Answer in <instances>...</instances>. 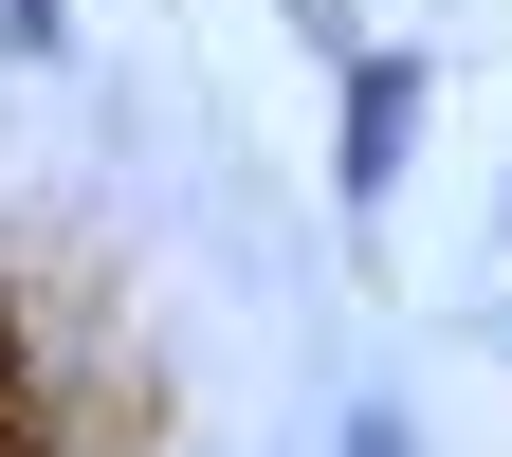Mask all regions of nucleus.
Instances as JSON below:
<instances>
[{
  "mask_svg": "<svg viewBox=\"0 0 512 457\" xmlns=\"http://www.w3.org/2000/svg\"><path fill=\"white\" fill-rule=\"evenodd\" d=\"M421 128H439V55L421 37H348L330 55V202L348 220H384L421 183Z\"/></svg>",
  "mask_w": 512,
  "mask_h": 457,
  "instance_id": "1",
  "label": "nucleus"
},
{
  "mask_svg": "<svg viewBox=\"0 0 512 457\" xmlns=\"http://www.w3.org/2000/svg\"><path fill=\"white\" fill-rule=\"evenodd\" d=\"M330 457H421V403H403V384H348V403H330Z\"/></svg>",
  "mask_w": 512,
  "mask_h": 457,
  "instance_id": "2",
  "label": "nucleus"
},
{
  "mask_svg": "<svg viewBox=\"0 0 512 457\" xmlns=\"http://www.w3.org/2000/svg\"><path fill=\"white\" fill-rule=\"evenodd\" d=\"M275 19H293V37H311V74H330V55H348V37H366V0H275Z\"/></svg>",
  "mask_w": 512,
  "mask_h": 457,
  "instance_id": "3",
  "label": "nucleus"
},
{
  "mask_svg": "<svg viewBox=\"0 0 512 457\" xmlns=\"http://www.w3.org/2000/svg\"><path fill=\"white\" fill-rule=\"evenodd\" d=\"M0 55H74V0H0Z\"/></svg>",
  "mask_w": 512,
  "mask_h": 457,
  "instance_id": "4",
  "label": "nucleus"
},
{
  "mask_svg": "<svg viewBox=\"0 0 512 457\" xmlns=\"http://www.w3.org/2000/svg\"><path fill=\"white\" fill-rule=\"evenodd\" d=\"M494 220H512V202H494Z\"/></svg>",
  "mask_w": 512,
  "mask_h": 457,
  "instance_id": "5",
  "label": "nucleus"
}]
</instances>
